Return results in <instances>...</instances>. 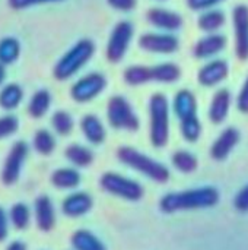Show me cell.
<instances>
[{"label":"cell","mask_w":248,"mask_h":250,"mask_svg":"<svg viewBox=\"0 0 248 250\" xmlns=\"http://www.w3.org/2000/svg\"><path fill=\"white\" fill-rule=\"evenodd\" d=\"M219 202V192L212 186H203L181 192H171L161 198L159 208L165 214L178 211L212 208Z\"/></svg>","instance_id":"1"},{"label":"cell","mask_w":248,"mask_h":250,"mask_svg":"<svg viewBox=\"0 0 248 250\" xmlns=\"http://www.w3.org/2000/svg\"><path fill=\"white\" fill-rule=\"evenodd\" d=\"M149 113V141L153 148H164L170 139L171 103L165 94L155 92L148 103Z\"/></svg>","instance_id":"2"},{"label":"cell","mask_w":248,"mask_h":250,"mask_svg":"<svg viewBox=\"0 0 248 250\" xmlns=\"http://www.w3.org/2000/svg\"><path fill=\"white\" fill-rule=\"evenodd\" d=\"M117 158L124 166L156 183H167L170 180V170L162 163L153 160L152 157L140 152L133 146H120L117 149Z\"/></svg>","instance_id":"3"},{"label":"cell","mask_w":248,"mask_h":250,"mask_svg":"<svg viewBox=\"0 0 248 250\" xmlns=\"http://www.w3.org/2000/svg\"><path fill=\"white\" fill-rule=\"evenodd\" d=\"M95 54V44L88 40H79L73 47H70L56 63L53 75L57 81H66L76 75Z\"/></svg>","instance_id":"4"},{"label":"cell","mask_w":248,"mask_h":250,"mask_svg":"<svg viewBox=\"0 0 248 250\" xmlns=\"http://www.w3.org/2000/svg\"><path fill=\"white\" fill-rule=\"evenodd\" d=\"M107 120L110 126L117 130L136 132L140 126L139 117L133 105L123 95H114L108 100Z\"/></svg>","instance_id":"5"},{"label":"cell","mask_w":248,"mask_h":250,"mask_svg":"<svg viewBox=\"0 0 248 250\" xmlns=\"http://www.w3.org/2000/svg\"><path fill=\"white\" fill-rule=\"evenodd\" d=\"M99 186L107 193L126 199V201H132V202L142 199L145 193L139 182L129 179L123 174L114 173V171L104 173L99 179Z\"/></svg>","instance_id":"6"},{"label":"cell","mask_w":248,"mask_h":250,"mask_svg":"<svg viewBox=\"0 0 248 250\" xmlns=\"http://www.w3.org/2000/svg\"><path fill=\"white\" fill-rule=\"evenodd\" d=\"M134 35V26L129 21H120L113 28L105 47V57L111 63H118L127 54Z\"/></svg>","instance_id":"7"},{"label":"cell","mask_w":248,"mask_h":250,"mask_svg":"<svg viewBox=\"0 0 248 250\" xmlns=\"http://www.w3.org/2000/svg\"><path fill=\"white\" fill-rule=\"evenodd\" d=\"M107 78L99 72H91L80 79H77L72 88L70 95L76 103H89L94 98H96L99 94L104 92L107 88Z\"/></svg>","instance_id":"8"},{"label":"cell","mask_w":248,"mask_h":250,"mask_svg":"<svg viewBox=\"0 0 248 250\" xmlns=\"http://www.w3.org/2000/svg\"><path fill=\"white\" fill-rule=\"evenodd\" d=\"M139 47L152 54H172L180 48V41L172 32H146L139 37Z\"/></svg>","instance_id":"9"},{"label":"cell","mask_w":248,"mask_h":250,"mask_svg":"<svg viewBox=\"0 0 248 250\" xmlns=\"http://www.w3.org/2000/svg\"><path fill=\"white\" fill-rule=\"evenodd\" d=\"M28 155V145L23 141L15 142L4 160L3 170H1V182L6 186H12L18 182L22 166Z\"/></svg>","instance_id":"10"},{"label":"cell","mask_w":248,"mask_h":250,"mask_svg":"<svg viewBox=\"0 0 248 250\" xmlns=\"http://www.w3.org/2000/svg\"><path fill=\"white\" fill-rule=\"evenodd\" d=\"M232 26L235 54L240 60L248 59V6L238 4L232 9Z\"/></svg>","instance_id":"11"},{"label":"cell","mask_w":248,"mask_h":250,"mask_svg":"<svg viewBox=\"0 0 248 250\" xmlns=\"http://www.w3.org/2000/svg\"><path fill=\"white\" fill-rule=\"evenodd\" d=\"M229 75V64L224 59H210L197 72V82L205 88H213Z\"/></svg>","instance_id":"12"},{"label":"cell","mask_w":248,"mask_h":250,"mask_svg":"<svg viewBox=\"0 0 248 250\" xmlns=\"http://www.w3.org/2000/svg\"><path fill=\"white\" fill-rule=\"evenodd\" d=\"M146 19L152 26L164 32L174 34L183 26V16L165 7H151L146 12Z\"/></svg>","instance_id":"13"},{"label":"cell","mask_w":248,"mask_h":250,"mask_svg":"<svg viewBox=\"0 0 248 250\" xmlns=\"http://www.w3.org/2000/svg\"><path fill=\"white\" fill-rule=\"evenodd\" d=\"M171 110L178 117L180 123L197 119V98L194 92L187 88L177 91L171 101Z\"/></svg>","instance_id":"14"},{"label":"cell","mask_w":248,"mask_h":250,"mask_svg":"<svg viewBox=\"0 0 248 250\" xmlns=\"http://www.w3.org/2000/svg\"><path fill=\"white\" fill-rule=\"evenodd\" d=\"M240 139H241V133L237 127L229 126L224 129L210 146L209 151L210 157L216 161H224L232 152V149L240 144Z\"/></svg>","instance_id":"15"},{"label":"cell","mask_w":248,"mask_h":250,"mask_svg":"<svg viewBox=\"0 0 248 250\" xmlns=\"http://www.w3.org/2000/svg\"><path fill=\"white\" fill-rule=\"evenodd\" d=\"M227 37L215 32V34H206L205 37H202L193 48V54L197 59H213L218 54H221L225 47H227Z\"/></svg>","instance_id":"16"},{"label":"cell","mask_w":248,"mask_h":250,"mask_svg":"<svg viewBox=\"0 0 248 250\" xmlns=\"http://www.w3.org/2000/svg\"><path fill=\"white\" fill-rule=\"evenodd\" d=\"M231 104H232V95L227 88L216 91L209 104V110H208L209 120L215 125H221L222 122H225V119L229 114Z\"/></svg>","instance_id":"17"},{"label":"cell","mask_w":248,"mask_h":250,"mask_svg":"<svg viewBox=\"0 0 248 250\" xmlns=\"http://www.w3.org/2000/svg\"><path fill=\"white\" fill-rule=\"evenodd\" d=\"M92 205H94V201H92V196L89 193L75 192L63 201L61 211L66 217L77 218V217L88 214L92 209Z\"/></svg>","instance_id":"18"},{"label":"cell","mask_w":248,"mask_h":250,"mask_svg":"<svg viewBox=\"0 0 248 250\" xmlns=\"http://www.w3.org/2000/svg\"><path fill=\"white\" fill-rule=\"evenodd\" d=\"M35 209V221L41 231H50L56 226V212L53 202L48 196H38L34 205Z\"/></svg>","instance_id":"19"},{"label":"cell","mask_w":248,"mask_h":250,"mask_svg":"<svg viewBox=\"0 0 248 250\" xmlns=\"http://www.w3.org/2000/svg\"><path fill=\"white\" fill-rule=\"evenodd\" d=\"M80 130L85 139L94 145H101L107 138L105 126L95 114H86L80 119Z\"/></svg>","instance_id":"20"},{"label":"cell","mask_w":248,"mask_h":250,"mask_svg":"<svg viewBox=\"0 0 248 250\" xmlns=\"http://www.w3.org/2000/svg\"><path fill=\"white\" fill-rule=\"evenodd\" d=\"M227 22V16L221 9H208L200 12L199 18H197V26L200 31L206 32V34H215L219 32V29L225 25Z\"/></svg>","instance_id":"21"},{"label":"cell","mask_w":248,"mask_h":250,"mask_svg":"<svg viewBox=\"0 0 248 250\" xmlns=\"http://www.w3.org/2000/svg\"><path fill=\"white\" fill-rule=\"evenodd\" d=\"M181 78V69L178 64L165 62L151 66V81L161 83H174Z\"/></svg>","instance_id":"22"},{"label":"cell","mask_w":248,"mask_h":250,"mask_svg":"<svg viewBox=\"0 0 248 250\" xmlns=\"http://www.w3.org/2000/svg\"><path fill=\"white\" fill-rule=\"evenodd\" d=\"M70 243L75 250H107L104 243L89 230H77L72 234Z\"/></svg>","instance_id":"23"},{"label":"cell","mask_w":248,"mask_h":250,"mask_svg":"<svg viewBox=\"0 0 248 250\" xmlns=\"http://www.w3.org/2000/svg\"><path fill=\"white\" fill-rule=\"evenodd\" d=\"M51 183L57 189H75L80 183V174L77 170L70 167L57 168L51 174Z\"/></svg>","instance_id":"24"},{"label":"cell","mask_w":248,"mask_h":250,"mask_svg":"<svg viewBox=\"0 0 248 250\" xmlns=\"http://www.w3.org/2000/svg\"><path fill=\"white\" fill-rule=\"evenodd\" d=\"M64 155L76 167H88L94 161V152L88 146H83L79 144L69 145L64 151Z\"/></svg>","instance_id":"25"},{"label":"cell","mask_w":248,"mask_h":250,"mask_svg":"<svg viewBox=\"0 0 248 250\" xmlns=\"http://www.w3.org/2000/svg\"><path fill=\"white\" fill-rule=\"evenodd\" d=\"M123 79L130 86H140L146 85L151 81V66H142V64H133L124 69Z\"/></svg>","instance_id":"26"},{"label":"cell","mask_w":248,"mask_h":250,"mask_svg":"<svg viewBox=\"0 0 248 250\" xmlns=\"http://www.w3.org/2000/svg\"><path fill=\"white\" fill-rule=\"evenodd\" d=\"M171 164L180 173L189 174V173H193V171L197 170L199 161H197V157L193 152L186 151V149H180V151H175L171 155Z\"/></svg>","instance_id":"27"},{"label":"cell","mask_w":248,"mask_h":250,"mask_svg":"<svg viewBox=\"0 0 248 250\" xmlns=\"http://www.w3.org/2000/svg\"><path fill=\"white\" fill-rule=\"evenodd\" d=\"M50 105H51V94L47 89H39L32 95L28 105V113L34 119H39L48 111Z\"/></svg>","instance_id":"28"},{"label":"cell","mask_w":248,"mask_h":250,"mask_svg":"<svg viewBox=\"0 0 248 250\" xmlns=\"http://www.w3.org/2000/svg\"><path fill=\"white\" fill-rule=\"evenodd\" d=\"M23 91L16 83H9L0 91V107L6 110H13L22 101Z\"/></svg>","instance_id":"29"},{"label":"cell","mask_w":248,"mask_h":250,"mask_svg":"<svg viewBox=\"0 0 248 250\" xmlns=\"http://www.w3.org/2000/svg\"><path fill=\"white\" fill-rule=\"evenodd\" d=\"M20 45L16 38L7 37L0 40V63L10 64L19 57Z\"/></svg>","instance_id":"30"},{"label":"cell","mask_w":248,"mask_h":250,"mask_svg":"<svg viewBox=\"0 0 248 250\" xmlns=\"http://www.w3.org/2000/svg\"><path fill=\"white\" fill-rule=\"evenodd\" d=\"M51 126L58 135L64 136V135H69L73 130L75 122H73V117H72L70 113H67L64 110H58L51 117Z\"/></svg>","instance_id":"31"},{"label":"cell","mask_w":248,"mask_h":250,"mask_svg":"<svg viewBox=\"0 0 248 250\" xmlns=\"http://www.w3.org/2000/svg\"><path fill=\"white\" fill-rule=\"evenodd\" d=\"M34 148L42 155H50L56 148V139L45 129L37 130V133L34 135Z\"/></svg>","instance_id":"32"},{"label":"cell","mask_w":248,"mask_h":250,"mask_svg":"<svg viewBox=\"0 0 248 250\" xmlns=\"http://www.w3.org/2000/svg\"><path fill=\"white\" fill-rule=\"evenodd\" d=\"M10 221L13 224V227L16 230H25L29 224V208L22 204V202H18L15 204L12 208H10Z\"/></svg>","instance_id":"33"},{"label":"cell","mask_w":248,"mask_h":250,"mask_svg":"<svg viewBox=\"0 0 248 250\" xmlns=\"http://www.w3.org/2000/svg\"><path fill=\"white\" fill-rule=\"evenodd\" d=\"M18 119L15 116H3L0 117V139L13 135L18 130Z\"/></svg>","instance_id":"34"},{"label":"cell","mask_w":248,"mask_h":250,"mask_svg":"<svg viewBox=\"0 0 248 250\" xmlns=\"http://www.w3.org/2000/svg\"><path fill=\"white\" fill-rule=\"evenodd\" d=\"M222 1H225V0H186L187 6L191 10H196V12H203V10H208V9H213L218 4H221Z\"/></svg>","instance_id":"35"},{"label":"cell","mask_w":248,"mask_h":250,"mask_svg":"<svg viewBox=\"0 0 248 250\" xmlns=\"http://www.w3.org/2000/svg\"><path fill=\"white\" fill-rule=\"evenodd\" d=\"M237 108L243 113V114H248V76L246 78L238 97H237Z\"/></svg>","instance_id":"36"},{"label":"cell","mask_w":248,"mask_h":250,"mask_svg":"<svg viewBox=\"0 0 248 250\" xmlns=\"http://www.w3.org/2000/svg\"><path fill=\"white\" fill-rule=\"evenodd\" d=\"M234 207L240 212H247L248 211V185H246L244 188H241V190L235 195Z\"/></svg>","instance_id":"37"},{"label":"cell","mask_w":248,"mask_h":250,"mask_svg":"<svg viewBox=\"0 0 248 250\" xmlns=\"http://www.w3.org/2000/svg\"><path fill=\"white\" fill-rule=\"evenodd\" d=\"M107 3L115 9V10H120V12H130L136 7L137 4V0H107Z\"/></svg>","instance_id":"38"},{"label":"cell","mask_w":248,"mask_h":250,"mask_svg":"<svg viewBox=\"0 0 248 250\" xmlns=\"http://www.w3.org/2000/svg\"><path fill=\"white\" fill-rule=\"evenodd\" d=\"M56 1H63V0H9L10 7L13 9H26L34 4L39 3H56Z\"/></svg>","instance_id":"39"},{"label":"cell","mask_w":248,"mask_h":250,"mask_svg":"<svg viewBox=\"0 0 248 250\" xmlns=\"http://www.w3.org/2000/svg\"><path fill=\"white\" fill-rule=\"evenodd\" d=\"M7 236V215L4 209L0 207V242H3Z\"/></svg>","instance_id":"40"},{"label":"cell","mask_w":248,"mask_h":250,"mask_svg":"<svg viewBox=\"0 0 248 250\" xmlns=\"http://www.w3.org/2000/svg\"><path fill=\"white\" fill-rule=\"evenodd\" d=\"M6 250H26V245H25L23 242L15 240V242H12V243L7 246V249Z\"/></svg>","instance_id":"41"},{"label":"cell","mask_w":248,"mask_h":250,"mask_svg":"<svg viewBox=\"0 0 248 250\" xmlns=\"http://www.w3.org/2000/svg\"><path fill=\"white\" fill-rule=\"evenodd\" d=\"M4 76H6V72H4V66L3 63H0V83L4 81Z\"/></svg>","instance_id":"42"},{"label":"cell","mask_w":248,"mask_h":250,"mask_svg":"<svg viewBox=\"0 0 248 250\" xmlns=\"http://www.w3.org/2000/svg\"><path fill=\"white\" fill-rule=\"evenodd\" d=\"M158 1H164V0H158Z\"/></svg>","instance_id":"43"}]
</instances>
